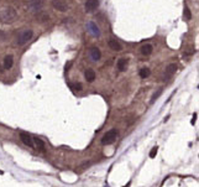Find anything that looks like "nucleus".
<instances>
[{
  "label": "nucleus",
  "instance_id": "f8f14e48",
  "mask_svg": "<svg viewBox=\"0 0 199 187\" xmlns=\"http://www.w3.org/2000/svg\"><path fill=\"white\" fill-rule=\"evenodd\" d=\"M12 64H14V57H12L11 55L5 56V58H4V63H3L4 70H10V68L12 67Z\"/></svg>",
  "mask_w": 199,
  "mask_h": 187
},
{
  "label": "nucleus",
  "instance_id": "0eeeda50",
  "mask_svg": "<svg viewBox=\"0 0 199 187\" xmlns=\"http://www.w3.org/2000/svg\"><path fill=\"white\" fill-rule=\"evenodd\" d=\"M20 139L21 141L25 144V145H27L29 148H34V141H32V136L30 134H27V133H20Z\"/></svg>",
  "mask_w": 199,
  "mask_h": 187
},
{
  "label": "nucleus",
  "instance_id": "2eb2a0df",
  "mask_svg": "<svg viewBox=\"0 0 199 187\" xmlns=\"http://www.w3.org/2000/svg\"><path fill=\"white\" fill-rule=\"evenodd\" d=\"M109 47L111 48V50H114V51H121L123 50V47H121V45L119 44L116 40H109Z\"/></svg>",
  "mask_w": 199,
  "mask_h": 187
},
{
  "label": "nucleus",
  "instance_id": "f03ea898",
  "mask_svg": "<svg viewBox=\"0 0 199 187\" xmlns=\"http://www.w3.org/2000/svg\"><path fill=\"white\" fill-rule=\"evenodd\" d=\"M117 134H119V133H117L116 129H111V130L107 131L104 134V136L101 138V144L103 145H110V144H113L116 140Z\"/></svg>",
  "mask_w": 199,
  "mask_h": 187
},
{
  "label": "nucleus",
  "instance_id": "ddd939ff",
  "mask_svg": "<svg viewBox=\"0 0 199 187\" xmlns=\"http://www.w3.org/2000/svg\"><path fill=\"white\" fill-rule=\"evenodd\" d=\"M32 141H34V148L38 149L40 151H43V150H45V143H43L41 139L34 138V136H32Z\"/></svg>",
  "mask_w": 199,
  "mask_h": 187
},
{
  "label": "nucleus",
  "instance_id": "412c9836",
  "mask_svg": "<svg viewBox=\"0 0 199 187\" xmlns=\"http://www.w3.org/2000/svg\"><path fill=\"white\" fill-rule=\"evenodd\" d=\"M157 149H158L157 146H155V148L150 151V157H155V156H156V154H157Z\"/></svg>",
  "mask_w": 199,
  "mask_h": 187
},
{
  "label": "nucleus",
  "instance_id": "9d476101",
  "mask_svg": "<svg viewBox=\"0 0 199 187\" xmlns=\"http://www.w3.org/2000/svg\"><path fill=\"white\" fill-rule=\"evenodd\" d=\"M176 70H177L176 63H171V64H168L167 67H166V72H165V79L169 78L172 74H173V73L176 72Z\"/></svg>",
  "mask_w": 199,
  "mask_h": 187
},
{
  "label": "nucleus",
  "instance_id": "6e6552de",
  "mask_svg": "<svg viewBox=\"0 0 199 187\" xmlns=\"http://www.w3.org/2000/svg\"><path fill=\"white\" fill-rule=\"evenodd\" d=\"M89 55H90V58L93 61H95V62L101 58V52H100V50L98 47H91L90 51H89Z\"/></svg>",
  "mask_w": 199,
  "mask_h": 187
},
{
  "label": "nucleus",
  "instance_id": "423d86ee",
  "mask_svg": "<svg viewBox=\"0 0 199 187\" xmlns=\"http://www.w3.org/2000/svg\"><path fill=\"white\" fill-rule=\"evenodd\" d=\"M87 28H88L89 32H90L93 36H95V37H99V36H100V30H99V28L97 26V24H95L94 21H89V22L87 24Z\"/></svg>",
  "mask_w": 199,
  "mask_h": 187
},
{
  "label": "nucleus",
  "instance_id": "a211bd4d",
  "mask_svg": "<svg viewBox=\"0 0 199 187\" xmlns=\"http://www.w3.org/2000/svg\"><path fill=\"white\" fill-rule=\"evenodd\" d=\"M184 16L187 18V20H191L192 19V12H191L189 8H187V6L184 8Z\"/></svg>",
  "mask_w": 199,
  "mask_h": 187
},
{
  "label": "nucleus",
  "instance_id": "5701e85b",
  "mask_svg": "<svg viewBox=\"0 0 199 187\" xmlns=\"http://www.w3.org/2000/svg\"><path fill=\"white\" fill-rule=\"evenodd\" d=\"M195 119H197V114H194V115H193V119H192V124H194V123H195Z\"/></svg>",
  "mask_w": 199,
  "mask_h": 187
},
{
  "label": "nucleus",
  "instance_id": "9b49d317",
  "mask_svg": "<svg viewBox=\"0 0 199 187\" xmlns=\"http://www.w3.org/2000/svg\"><path fill=\"white\" fill-rule=\"evenodd\" d=\"M152 51H153V46L150 45V44H146V45H143V46L140 48L141 55H143V56H150L151 53H152Z\"/></svg>",
  "mask_w": 199,
  "mask_h": 187
},
{
  "label": "nucleus",
  "instance_id": "1a4fd4ad",
  "mask_svg": "<svg viewBox=\"0 0 199 187\" xmlns=\"http://www.w3.org/2000/svg\"><path fill=\"white\" fill-rule=\"evenodd\" d=\"M99 5V2L98 0H87V3H85V11L87 12H91V11H94Z\"/></svg>",
  "mask_w": 199,
  "mask_h": 187
},
{
  "label": "nucleus",
  "instance_id": "4468645a",
  "mask_svg": "<svg viewBox=\"0 0 199 187\" xmlns=\"http://www.w3.org/2000/svg\"><path fill=\"white\" fill-rule=\"evenodd\" d=\"M84 77H85V79H87V82L91 83V82H94V79H95V72L93 71L91 68H89V70L85 71Z\"/></svg>",
  "mask_w": 199,
  "mask_h": 187
},
{
  "label": "nucleus",
  "instance_id": "20e7f679",
  "mask_svg": "<svg viewBox=\"0 0 199 187\" xmlns=\"http://www.w3.org/2000/svg\"><path fill=\"white\" fill-rule=\"evenodd\" d=\"M43 5V0H27V9L30 11H38Z\"/></svg>",
  "mask_w": 199,
  "mask_h": 187
},
{
  "label": "nucleus",
  "instance_id": "7ed1b4c3",
  "mask_svg": "<svg viewBox=\"0 0 199 187\" xmlns=\"http://www.w3.org/2000/svg\"><path fill=\"white\" fill-rule=\"evenodd\" d=\"M32 36H34V31H32V30H30V29L25 30V31L19 36V38H18V45H19V46L25 45L26 42L30 41V40L32 38Z\"/></svg>",
  "mask_w": 199,
  "mask_h": 187
},
{
  "label": "nucleus",
  "instance_id": "6ab92c4d",
  "mask_svg": "<svg viewBox=\"0 0 199 187\" xmlns=\"http://www.w3.org/2000/svg\"><path fill=\"white\" fill-rule=\"evenodd\" d=\"M161 93H162V89H160V90H158L157 93H155V94L152 96V99H151V103H153L158 97H160V94H161Z\"/></svg>",
  "mask_w": 199,
  "mask_h": 187
},
{
  "label": "nucleus",
  "instance_id": "f3484780",
  "mask_svg": "<svg viewBox=\"0 0 199 187\" xmlns=\"http://www.w3.org/2000/svg\"><path fill=\"white\" fill-rule=\"evenodd\" d=\"M139 74H140L141 78L146 79V78H147V77L151 74V71H150L147 67H145V68H141V70H140V73H139Z\"/></svg>",
  "mask_w": 199,
  "mask_h": 187
},
{
  "label": "nucleus",
  "instance_id": "4be33fe9",
  "mask_svg": "<svg viewBox=\"0 0 199 187\" xmlns=\"http://www.w3.org/2000/svg\"><path fill=\"white\" fill-rule=\"evenodd\" d=\"M40 19H41V22H45V21H47V20H48V15L43 14V15L40 16Z\"/></svg>",
  "mask_w": 199,
  "mask_h": 187
},
{
  "label": "nucleus",
  "instance_id": "b1692460",
  "mask_svg": "<svg viewBox=\"0 0 199 187\" xmlns=\"http://www.w3.org/2000/svg\"><path fill=\"white\" fill-rule=\"evenodd\" d=\"M124 187H130V182H129V183H127L126 186H124Z\"/></svg>",
  "mask_w": 199,
  "mask_h": 187
},
{
  "label": "nucleus",
  "instance_id": "39448f33",
  "mask_svg": "<svg viewBox=\"0 0 199 187\" xmlns=\"http://www.w3.org/2000/svg\"><path fill=\"white\" fill-rule=\"evenodd\" d=\"M52 6H53L56 10L62 11V12L67 11V9H68V4L66 3L64 0H52Z\"/></svg>",
  "mask_w": 199,
  "mask_h": 187
},
{
  "label": "nucleus",
  "instance_id": "aec40b11",
  "mask_svg": "<svg viewBox=\"0 0 199 187\" xmlns=\"http://www.w3.org/2000/svg\"><path fill=\"white\" fill-rule=\"evenodd\" d=\"M71 87H72L74 90H82V88H83L81 83H74V84H72Z\"/></svg>",
  "mask_w": 199,
  "mask_h": 187
},
{
  "label": "nucleus",
  "instance_id": "f257e3e1",
  "mask_svg": "<svg viewBox=\"0 0 199 187\" xmlns=\"http://www.w3.org/2000/svg\"><path fill=\"white\" fill-rule=\"evenodd\" d=\"M16 10L12 6H5L0 10V22L3 24H12L16 20Z\"/></svg>",
  "mask_w": 199,
  "mask_h": 187
},
{
  "label": "nucleus",
  "instance_id": "dca6fc26",
  "mask_svg": "<svg viewBox=\"0 0 199 187\" xmlns=\"http://www.w3.org/2000/svg\"><path fill=\"white\" fill-rule=\"evenodd\" d=\"M126 66H127V60L126 58H120L117 61V68L119 71H125L126 70Z\"/></svg>",
  "mask_w": 199,
  "mask_h": 187
}]
</instances>
